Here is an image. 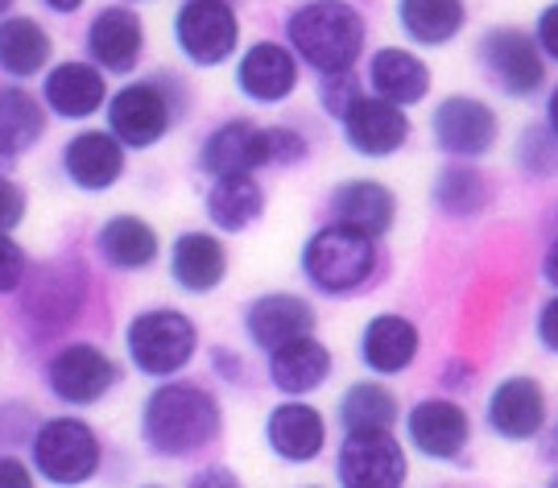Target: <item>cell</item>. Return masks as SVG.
I'll return each mask as SVG.
<instances>
[{"instance_id":"obj_1","label":"cell","mask_w":558,"mask_h":488,"mask_svg":"<svg viewBox=\"0 0 558 488\" xmlns=\"http://www.w3.org/2000/svg\"><path fill=\"white\" fill-rule=\"evenodd\" d=\"M220 402L207 389L191 381H174L149 393V402L141 410V430L145 443L158 455H191L203 451L220 435Z\"/></svg>"},{"instance_id":"obj_2","label":"cell","mask_w":558,"mask_h":488,"mask_svg":"<svg viewBox=\"0 0 558 488\" xmlns=\"http://www.w3.org/2000/svg\"><path fill=\"white\" fill-rule=\"evenodd\" d=\"M290 46L319 75H343L364 50V17L343 0H311L290 13Z\"/></svg>"},{"instance_id":"obj_3","label":"cell","mask_w":558,"mask_h":488,"mask_svg":"<svg viewBox=\"0 0 558 488\" xmlns=\"http://www.w3.org/2000/svg\"><path fill=\"white\" fill-rule=\"evenodd\" d=\"M302 269L306 278L327 290V294H352L373 278L377 269V244L356 228H319L306 248H302Z\"/></svg>"},{"instance_id":"obj_4","label":"cell","mask_w":558,"mask_h":488,"mask_svg":"<svg viewBox=\"0 0 558 488\" xmlns=\"http://www.w3.org/2000/svg\"><path fill=\"white\" fill-rule=\"evenodd\" d=\"M124 344H129V361L145 377H174L179 368L191 365V356L199 347V331L182 310L154 306V310H141L129 324Z\"/></svg>"},{"instance_id":"obj_5","label":"cell","mask_w":558,"mask_h":488,"mask_svg":"<svg viewBox=\"0 0 558 488\" xmlns=\"http://www.w3.org/2000/svg\"><path fill=\"white\" fill-rule=\"evenodd\" d=\"M34 468L50 485H83L100 468V439L80 418H50L34 435Z\"/></svg>"},{"instance_id":"obj_6","label":"cell","mask_w":558,"mask_h":488,"mask_svg":"<svg viewBox=\"0 0 558 488\" xmlns=\"http://www.w3.org/2000/svg\"><path fill=\"white\" fill-rule=\"evenodd\" d=\"M174 41L195 66H220L240 41L236 9L228 0H186L174 17Z\"/></svg>"},{"instance_id":"obj_7","label":"cell","mask_w":558,"mask_h":488,"mask_svg":"<svg viewBox=\"0 0 558 488\" xmlns=\"http://www.w3.org/2000/svg\"><path fill=\"white\" fill-rule=\"evenodd\" d=\"M343 488H401L405 485V451L389 430L348 435L339 448Z\"/></svg>"},{"instance_id":"obj_8","label":"cell","mask_w":558,"mask_h":488,"mask_svg":"<svg viewBox=\"0 0 558 488\" xmlns=\"http://www.w3.org/2000/svg\"><path fill=\"white\" fill-rule=\"evenodd\" d=\"M108 129L120 145L149 149L170 129V100L158 83H129L108 103Z\"/></svg>"},{"instance_id":"obj_9","label":"cell","mask_w":558,"mask_h":488,"mask_svg":"<svg viewBox=\"0 0 558 488\" xmlns=\"http://www.w3.org/2000/svg\"><path fill=\"white\" fill-rule=\"evenodd\" d=\"M480 59H484V71H493V80L509 96H534L546 83L542 50L521 29H509V25H500V29L480 38Z\"/></svg>"},{"instance_id":"obj_10","label":"cell","mask_w":558,"mask_h":488,"mask_svg":"<svg viewBox=\"0 0 558 488\" xmlns=\"http://www.w3.org/2000/svg\"><path fill=\"white\" fill-rule=\"evenodd\" d=\"M50 389L54 398L71 402V406H92L100 402L104 393L117 381V368L108 361V352H100L96 344H66L50 361Z\"/></svg>"},{"instance_id":"obj_11","label":"cell","mask_w":558,"mask_h":488,"mask_svg":"<svg viewBox=\"0 0 558 488\" xmlns=\"http://www.w3.org/2000/svg\"><path fill=\"white\" fill-rule=\"evenodd\" d=\"M435 142L451 158H480L497 145V112L472 96H451L435 112Z\"/></svg>"},{"instance_id":"obj_12","label":"cell","mask_w":558,"mask_h":488,"mask_svg":"<svg viewBox=\"0 0 558 488\" xmlns=\"http://www.w3.org/2000/svg\"><path fill=\"white\" fill-rule=\"evenodd\" d=\"M343 133L348 145L368 154V158H385V154H398L405 137H410V121L398 103H385L377 96H360L343 117Z\"/></svg>"},{"instance_id":"obj_13","label":"cell","mask_w":558,"mask_h":488,"mask_svg":"<svg viewBox=\"0 0 558 488\" xmlns=\"http://www.w3.org/2000/svg\"><path fill=\"white\" fill-rule=\"evenodd\" d=\"M199 166L207 174H248L257 166H269V129L253 121H228L220 124L199 149Z\"/></svg>"},{"instance_id":"obj_14","label":"cell","mask_w":558,"mask_h":488,"mask_svg":"<svg viewBox=\"0 0 558 488\" xmlns=\"http://www.w3.org/2000/svg\"><path fill=\"white\" fill-rule=\"evenodd\" d=\"M240 91L257 103H281L299 87V59L278 41H257L244 50L236 71Z\"/></svg>"},{"instance_id":"obj_15","label":"cell","mask_w":558,"mask_h":488,"mask_svg":"<svg viewBox=\"0 0 558 488\" xmlns=\"http://www.w3.org/2000/svg\"><path fill=\"white\" fill-rule=\"evenodd\" d=\"M141 46H145V25L133 9L124 4H112V9H100L92 29H87V50L92 59L100 62L104 71H133L141 59Z\"/></svg>"},{"instance_id":"obj_16","label":"cell","mask_w":558,"mask_h":488,"mask_svg":"<svg viewBox=\"0 0 558 488\" xmlns=\"http://www.w3.org/2000/svg\"><path fill=\"white\" fill-rule=\"evenodd\" d=\"M62 170L83 191H108L124 174V145L112 133H100V129L80 133L62 149Z\"/></svg>"},{"instance_id":"obj_17","label":"cell","mask_w":558,"mask_h":488,"mask_svg":"<svg viewBox=\"0 0 558 488\" xmlns=\"http://www.w3.org/2000/svg\"><path fill=\"white\" fill-rule=\"evenodd\" d=\"M41 96L46 103L66 117V121H83L92 112H100L104 100H108V83H104L100 66L92 62H59L46 83H41Z\"/></svg>"},{"instance_id":"obj_18","label":"cell","mask_w":558,"mask_h":488,"mask_svg":"<svg viewBox=\"0 0 558 488\" xmlns=\"http://www.w3.org/2000/svg\"><path fill=\"white\" fill-rule=\"evenodd\" d=\"M488 423L500 439H534L546 423V398L534 377H509L500 381L488 402Z\"/></svg>"},{"instance_id":"obj_19","label":"cell","mask_w":558,"mask_h":488,"mask_svg":"<svg viewBox=\"0 0 558 488\" xmlns=\"http://www.w3.org/2000/svg\"><path fill=\"white\" fill-rule=\"evenodd\" d=\"M468 435H472L468 414L456 402L430 398V402H418L410 410V439L430 460H456L459 451L468 448Z\"/></svg>"},{"instance_id":"obj_20","label":"cell","mask_w":558,"mask_h":488,"mask_svg":"<svg viewBox=\"0 0 558 488\" xmlns=\"http://www.w3.org/2000/svg\"><path fill=\"white\" fill-rule=\"evenodd\" d=\"M244 324H248L253 344L274 352V347L290 344V340L311 335V327H315V310H311V303L299 298V294H265V298H257V303L248 306Z\"/></svg>"},{"instance_id":"obj_21","label":"cell","mask_w":558,"mask_h":488,"mask_svg":"<svg viewBox=\"0 0 558 488\" xmlns=\"http://www.w3.org/2000/svg\"><path fill=\"white\" fill-rule=\"evenodd\" d=\"M265 435H269V448L278 451L281 460H290V464H311L323 451V443H327V423H323L319 410L306 406V402H281V406L269 414Z\"/></svg>"},{"instance_id":"obj_22","label":"cell","mask_w":558,"mask_h":488,"mask_svg":"<svg viewBox=\"0 0 558 488\" xmlns=\"http://www.w3.org/2000/svg\"><path fill=\"white\" fill-rule=\"evenodd\" d=\"M170 273H174V282L182 290H191V294H207V290H216L223 282V273H228V253H223V244L216 236H207V232H182L179 241H174V253H170Z\"/></svg>"},{"instance_id":"obj_23","label":"cell","mask_w":558,"mask_h":488,"mask_svg":"<svg viewBox=\"0 0 558 488\" xmlns=\"http://www.w3.org/2000/svg\"><path fill=\"white\" fill-rule=\"evenodd\" d=\"M331 211H336V224L356 228L364 236H380L393 224L398 204H393L389 186L373 183V179H356V183L339 186L336 199H331Z\"/></svg>"},{"instance_id":"obj_24","label":"cell","mask_w":558,"mask_h":488,"mask_svg":"<svg viewBox=\"0 0 558 488\" xmlns=\"http://www.w3.org/2000/svg\"><path fill=\"white\" fill-rule=\"evenodd\" d=\"M360 356L373 373H401L418 356V327L410 324L405 315H377L373 324L364 327Z\"/></svg>"},{"instance_id":"obj_25","label":"cell","mask_w":558,"mask_h":488,"mask_svg":"<svg viewBox=\"0 0 558 488\" xmlns=\"http://www.w3.org/2000/svg\"><path fill=\"white\" fill-rule=\"evenodd\" d=\"M368 80L377 87V100L398 103V108L401 103H418L422 96L430 91V71H426V62H422L418 54H410V50H398V46L373 54Z\"/></svg>"},{"instance_id":"obj_26","label":"cell","mask_w":558,"mask_h":488,"mask_svg":"<svg viewBox=\"0 0 558 488\" xmlns=\"http://www.w3.org/2000/svg\"><path fill=\"white\" fill-rule=\"evenodd\" d=\"M327 373H331V352L311 335L274 347L269 356V377L281 393H311L327 381Z\"/></svg>"},{"instance_id":"obj_27","label":"cell","mask_w":558,"mask_h":488,"mask_svg":"<svg viewBox=\"0 0 558 488\" xmlns=\"http://www.w3.org/2000/svg\"><path fill=\"white\" fill-rule=\"evenodd\" d=\"M100 257L112 269H145L158 257V232L145 224L141 216H112L96 236Z\"/></svg>"},{"instance_id":"obj_28","label":"cell","mask_w":558,"mask_h":488,"mask_svg":"<svg viewBox=\"0 0 558 488\" xmlns=\"http://www.w3.org/2000/svg\"><path fill=\"white\" fill-rule=\"evenodd\" d=\"M54 41L34 17H4L0 21V71L29 80L50 62Z\"/></svg>"},{"instance_id":"obj_29","label":"cell","mask_w":558,"mask_h":488,"mask_svg":"<svg viewBox=\"0 0 558 488\" xmlns=\"http://www.w3.org/2000/svg\"><path fill=\"white\" fill-rule=\"evenodd\" d=\"M260 211H265V191L253 174H223L207 195V216L223 232H244Z\"/></svg>"},{"instance_id":"obj_30","label":"cell","mask_w":558,"mask_h":488,"mask_svg":"<svg viewBox=\"0 0 558 488\" xmlns=\"http://www.w3.org/2000/svg\"><path fill=\"white\" fill-rule=\"evenodd\" d=\"M46 112L25 87H0V158H17L41 142Z\"/></svg>"},{"instance_id":"obj_31","label":"cell","mask_w":558,"mask_h":488,"mask_svg":"<svg viewBox=\"0 0 558 488\" xmlns=\"http://www.w3.org/2000/svg\"><path fill=\"white\" fill-rule=\"evenodd\" d=\"M401 29L422 46H442L463 29L468 9L463 0H401L398 4Z\"/></svg>"},{"instance_id":"obj_32","label":"cell","mask_w":558,"mask_h":488,"mask_svg":"<svg viewBox=\"0 0 558 488\" xmlns=\"http://www.w3.org/2000/svg\"><path fill=\"white\" fill-rule=\"evenodd\" d=\"M339 418H343L348 435H364V430H389V427H393V418H398V402H393V393H389V389L364 381V386H352L348 393H343Z\"/></svg>"},{"instance_id":"obj_33","label":"cell","mask_w":558,"mask_h":488,"mask_svg":"<svg viewBox=\"0 0 558 488\" xmlns=\"http://www.w3.org/2000/svg\"><path fill=\"white\" fill-rule=\"evenodd\" d=\"M435 204L447 211V216H480L488 207V183L484 174L472 170V166H447L435 183Z\"/></svg>"},{"instance_id":"obj_34","label":"cell","mask_w":558,"mask_h":488,"mask_svg":"<svg viewBox=\"0 0 558 488\" xmlns=\"http://www.w3.org/2000/svg\"><path fill=\"white\" fill-rule=\"evenodd\" d=\"M80 290L75 282H66L59 273H50V278H38L34 285V294H29V315L38 319L41 331H62V324L80 310Z\"/></svg>"},{"instance_id":"obj_35","label":"cell","mask_w":558,"mask_h":488,"mask_svg":"<svg viewBox=\"0 0 558 488\" xmlns=\"http://www.w3.org/2000/svg\"><path fill=\"white\" fill-rule=\"evenodd\" d=\"M25 248H21L9 232H0V294H9V290H17L21 278H25Z\"/></svg>"},{"instance_id":"obj_36","label":"cell","mask_w":558,"mask_h":488,"mask_svg":"<svg viewBox=\"0 0 558 488\" xmlns=\"http://www.w3.org/2000/svg\"><path fill=\"white\" fill-rule=\"evenodd\" d=\"M356 100H360V87H356V80H352V71L327 75V83H323V108H327V112L343 117Z\"/></svg>"},{"instance_id":"obj_37","label":"cell","mask_w":558,"mask_h":488,"mask_svg":"<svg viewBox=\"0 0 558 488\" xmlns=\"http://www.w3.org/2000/svg\"><path fill=\"white\" fill-rule=\"evenodd\" d=\"M518 162L525 166V170H534V174H550V170H558L555 149H542V129H530V133L521 137Z\"/></svg>"},{"instance_id":"obj_38","label":"cell","mask_w":558,"mask_h":488,"mask_svg":"<svg viewBox=\"0 0 558 488\" xmlns=\"http://www.w3.org/2000/svg\"><path fill=\"white\" fill-rule=\"evenodd\" d=\"M21 216H25V191L17 183H9V179H0V232L17 228Z\"/></svg>"},{"instance_id":"obj_39","label":"cell","mask_w":558,"mask_h":488,"mask_svg":"<svg viewBox=\"0 0 558 488\" xmlns=\"http://www.w3.org/2000/svg\"><path fill=\"white\" fill-rule=\"evenodd\" d=\"M538 46L558 62V0L550 4V9H542V17H538Z\"/></svg>"},{"instance_id":"obj_40","label":"cell","mask_w":558,"mask_h":488,"mask_svg":"<svg viewBox=\"0 0 558 488\" xmlns=\"http://www.w3.org/2000/svg\"><path fill=\"white\" fill-rule=\"evenodd\" d=\"M0 488H34V476H29V468L21 460L0 455Z\"/></svg>"},{"instance_id":"obj_41","label":"cell","mask_w":558,"mask_h":488,"mask_svg":"<svg viewBox=\"0 0 558 488\" xmlns=\"http://www.w3.org/2000/svg\"><path fill=\"white\" fill-rule=\"evenodd\" d=\"M538 335H542V344L550 347V352H558V294L550 298V303L542 306V315H538Z\"/></svg>"},{"instance_id":"obj_42","label":"cell","mask_w":558,"mask_h":488,"mask_svg":"<svg viewBox=\"0 0 558 488\" xmlns=\"http://www.w3.org/2000/svg\"><path fill=\"white\" fill-rule=\"evenodd\" d=\"M542 273H546V282L558 285V241L546 248V265H542Z\"/></svg>"},{"instance_id":"obj_43","label":"cell","mask_w":558,"mask_h":488,"mask_svg":"<svg viewBox=\"0 0 558 488\" xmlns=\"http://www.w3.org/2000/svg\"><path fill=\"white\" fill-rule=\"evenodd\" d=\"M50 13H75V9H83V0H41Z\"/></svg>"},{"instance_id":"obj_44","label":"cell","mask_w":558,"mask_h":488,"mask_svg":"<svg viewBox=\"0 0 558 488\" xmlns=\"http://www.w3.org/2000/svg\"><path fill=\"white\" fill-rule=\"evenodd\" d=\"M546 121H550V137H558V87H555V96L546 100Z\"/></svg>"},{"instance_id":"obj_45","label":"cell","mask_w":558,"mask_h":488,"mask_svg":"<svg viewBox=\"0 0 558 488\" xmlns=\"http://www.w3.org/2000/svg\"><path fill=\"white\" fill-rule=\"evenodd\" d=\"M9 9H13V0H0V17H4V13H9Z\"/></svg>"},{"instance_id":"obj_46","label":"cell","mask_w":558,"mask_h":488,"mask_svg":"<svg viewBox=\"0 0 558 488\" xmlns=\"http://www.w3.org/2000/svg\"><path fill=\"white\" fill-rule=\"evenodd\" d=\"M550 488H558V480H555V485H550Z\"/></svg>"},{"instance_id":"obj_47","label":"cell","mask_w":558,"mask_h":488,"mask_svg":"<svg viewBox=\"0 0 558 488\" xmlns=\"http://www.w3.org/2000/svg\"><path fill=\"white\" fill-rule=\"evenodd\" d=\"M149 488H158V485H149Z\"/></svg>"}]
</instances>
